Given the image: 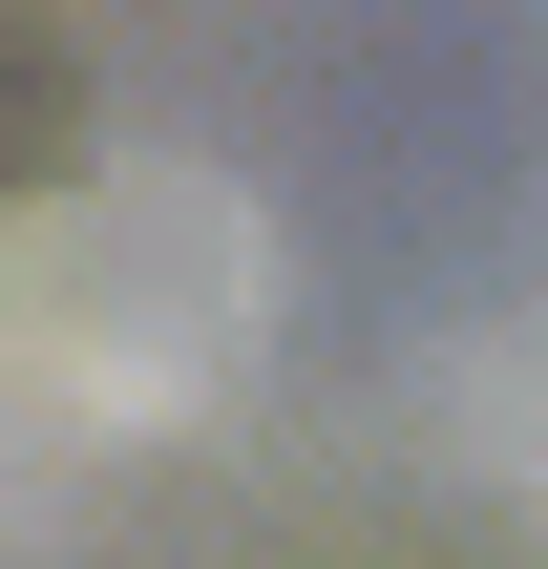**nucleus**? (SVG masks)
I'll list each match as a JSON object with an SVG mask.
<instances>
[{"label":"nucleus","mask_w":548,"mask_h":569,"mask_svg":"<svg viewBox=\"0 0 548 569\" xmlns=\"http://www.w3.org/2000/svg\"><path fill=\"white\" fill-rule=\"evenodd\" d=\"M253 317H275V232L211 169H84L0 211V443L42 465L169 443L253 380Z\"/></svg>","instance_id":"1"},{"label":"nucleus","mask_w":548,"mask_h":569,"mask_svg":"<svg viewBox=\"0 0 548 569\" xmlns=\"http://www.w3.org/2000/svg\"><path fill=\"white\" fill-rule=\"evenodd\" d=\"M486 443H507V486H528V507H548V317H528V359L486 380Z\"/></svg>","instance_id":"2"}]
</instances>
